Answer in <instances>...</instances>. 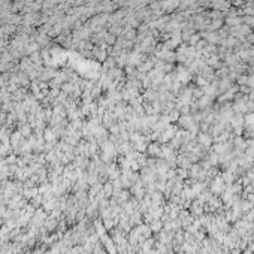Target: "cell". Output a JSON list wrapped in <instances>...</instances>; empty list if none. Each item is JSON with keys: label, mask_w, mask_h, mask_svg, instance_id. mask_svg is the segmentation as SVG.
Masks as SVG:
<instances>
[{"label": "cell", "mask_w": 254, "mask_h": 254, "mask_svg": "<svg viewBox=\"0 0 254 254\" xmlns=\"http://www.w3.org/2000/svg\"><path fill=\"white\" fill-rule=\"evenodd\" d=\"M179 123H181L184 127H187V129H191V127L194 126V124H193V120H191L190 115H182L181 120H179Z\"/></svg>", "instance_id": "obj_1"}, {"label": "cell", "mask_w": 254, "mask_h": 254, "mask_svg": "<svg viewBox=\"0 0 254 254\" xmlns=\"http://www.w3.org/2000/svg\"><path fill=\"white\" fill-rule=\"evenodd\" d=\"M199 142L202 144V145H206V147H208L209 144H211V136L206 135V133H200V135H199Z\"/></svg>", "instance_id": "obj_2"}, {"label": "cell", "mask_w": 254, "mask_h": 254, "mask_svg": "<svg viewBox=\"0 0 254 254\" xmlns=\"http://www.w3.org/2000/svg\"><path fill=\"white\" fill-rule=\"evenodd\" d=\"M233 109H235L236 112H247V111H248V106H247V103L244 105V102H238V103L233 106Z\"/></svg>", "instance_id": "obj_3"}, {"label": "cell", "mask_w": 254, "mask_h": 254, "mask_svg": "<svg viewBox=\"0 0 254 254\" xmlns=\"http://www.w3.org/2000/svg\"><path fill=\"white\" fill-rule=\"evenodd\" d=\"M190 99H191V91H190V90H186V91L182 93V96H181V103L186 105V103L190 102Z\"/></svg>", "instance_id": "obj_4"}, {"label": "cell", "mask_w": 254, "mask_h": 254, "mask_svg": "<svg viewBox=\"0 0 254 254\" xmlns=\"http://www.w3.org/2000/svg\"><path fill=\"white\" fill-rule=\"evenodd\" d=\"M247 85H250V87H254V76H248Z\"/></svg>", "instance_id": "obj_5"}, {"label": "cell", "mask_w": 254, "mask_h": 254, "mask_svg": "<svg viewBox=\"0 0 254 254\" xmlns=\"http://www.w3.org/2000/svg\"><path fill=\"white\" fill-rule=\"evenodd\" d=\"M197 84H200V85H205V81H203V78H197Z\"/></svg>", "instance_id": "obj_6"}, {"label": "cell", "mask_w": 254, "mask_h": 254, "mask_svg": "<svg viewBox=\"0 0 254 254\" xmlns=\"http://www.w3.org/2000/svg\"><path fill=\"white\" fill-rule=\"evenodd\" d=\"M253 91H254V90H253ZM253 94H254V93H253Z\"/></svg>", "instance_id": "obj_7"}]
</instances>
